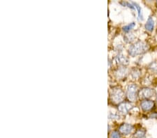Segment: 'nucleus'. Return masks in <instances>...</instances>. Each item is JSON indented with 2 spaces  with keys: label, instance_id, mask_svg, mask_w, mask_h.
I'll list each match as a JSON object with an SVG mask.
<instances>
[{
  "label": "nucleus",
  "instance_id": "obj_8",
  "mask_svg": "<svg viewBox=\"0 0 157 138\" xmlns=\"http://www.w3.org/2000/svg\"><path fill=\"white\" fill-rule=\"evenodd\" d=\"M116 61H117L119 64L127 65L128 64V59L122 54H119L118 56L116 57Z\"/></svg>",
  "mask_w": 157,
  "mask_h": 138
},
{
  "label": "nucleus",
  "instance_id": "obj_5",
  "mask_svg": "<svg viewBox=\"0 0 157 138\" xmlns=\"http://www.w3.org/2000/svg\"><path fill=\"white\" fill-rule=\"evenodd\" d=\"M132 106H133L132 104H131L130 103H127V102L121 103H120V105L118 106V110L121 114H126V113H128L129 110L131 109Z\"/></svg>",
  "mask_w": 157,
  "mask_h": 138
},
{
  "label": "nucleus",
  "instance_id": "obj_10",
  "mask_svg": "<svg viewBox=\"0 0 157 138\" xmlns=\"http://www.w3.org/2000/svg\"><path fill=\"white\" fill-rule=\"evenodd\" d=\"M116 74H117V77L118 78H124L127 75V70L126 69H124V68L123 69H120L118 70L117 72L116 73Z\"/></svg>",
  "mask_w": 157,
  "mask_h": 138
},
{
  "label": "nucleus",
  "instance_id": "obj_11",
  "mask_svg": "<svg viewBox=\"0 0 157 138\" xmlns=\"http://www.w3.org/2000/svg\"><path fill=\"white\" fill-rule=\"evenodd\" d=\"M145 130H138L136 131V132L134 135V137L135 138H144L145 136Z\"/></svg>",
  "mask_w": 157,
  "mask_h": 138
},
{
  "label": "nucleus",
  "instance_id": "obj_12",
  "mask_svg": "<svg viewBox=\"0 0 157 138\" xmlns=\"http://www.w3.org/2000/svg\"><path fill=\"white\" fill-rule=\"evenodd\" d=\"M135 22H131V23L128 24V25H126V26H124L123 27V30L124 32H128L129 31H130L131 29H132L134 27H135Z\"/></svg>",
  "mask_w": 157,
  "mask_h": 138
},
{
  "label": "nucleus",
  "instance_id": "obj_6",
  "mask_svg": "<svg viewBox=\"0 0 157 138\" xmlns=\"http://www.w3.org/2000/svg\"><path fill=\"white\" fill-rule=\"evenodd\" d=\"M140 105L144 111H149L154 107V103L152 100H145L141 103Z\"/></svg>",
  "mask_w": 157,
  "mask_h": 138
},
{
  "label": "nucleus",
  "instance_id": "obj_15",
  "mask_svg": "<svg viewBox=\"0 0 157 138\" xmlns=\"http://www.w3.org/2000/svg\"><path fill=\"white\" fill-rule=\"evenodd\" d=\"M110 138H120V133H119L118 131H113L110 134Z\"/></svg>",
  "mask_w": 157,
  "mask_h": 138
},
{
  "label": "nucleus",
  "instance_id": "obj_1",
  "mask_svg": "<svg viewBox=\"0 0 157 138\" xmlns=\"http://www.w3.org/2000/svg\"><path fill=\"white\" fill-rule=\"evenodd\" d=\"M148 49L149 46L147 44L144 42L138 41L130 47L129 54L132 57H134L136 56V55L145 53L147 50H148Z\"/></svg>",
  "mask_w": 157,
  "mask_h": 138
},
{
  "label": "nucleus",
  "instance_id": "obj_13",
  "mask_svg": "<svg viewBox=\"0 0 157 138\" xmlns=\"http://www.w3.org/2000/svg\"><path fill=\"white\" fill-rule=\"evenodd\" d=\"M132 4L133 5L134 7L137 9V10H138L139 19H140V20H143V15H142V10H141V8L140 7V6H139V5H138V4L135 3V2H132Z\"/></svg>",
  "mask_w": 157,
  "mask_h": 138
},
{
  "label": "nucleus",
  "instance_id": "obj_3",
  "mask_svg": "<svg viewBox=\"0 0 157 138\" xmlns=\"http://www.w3.org/2000/svg\"><path fill=\"white\" fill-rule=\"evenodd\" d=\"M126 95H127L128 99L130 100V101H135L136 99H137L138 96V87L134 84L128 85Z\"/></svg>",
  "mask_w": 157,
  "mask_h": 138
},
{
  "label": "nucleus",
  "instance_id": "obj_4",
  "mask_svg": "<svg viewBox=\"0 0 157 138\" xmlns=\"http://www.w3.org/2000/svg\"><path fill=\"white\" fill-rule=\"evenodd\" d=\"M155 95V91L150 88H143L139 91V96L140 99H147Z\"/></svg>",
  "mask_w": 157,
  "mask_h": 138
},
{
  "label": "nucleus",
  "instance_id": "obj_7",
  "mask_svg": "<svg viewBox=\"0 0 157 138\" xmlns=\"http://www.w3.org/2000/svg\"><path fill=\"white\" fill-rule=\"evenodd\" d=\"M133 129L132 125L128 124H124L120 127V132L123 135H128L131 133Z\"/></svg>",
  "mask_w": 157,
  "mask_h": 138
},
{
  "label": "nucleus",
  "instance_id": "obj_16",
  "mask_svg": "<svg viewBox=\"0 0 157 138\" xmlns=\"http://www.w3.org/2000/svg\"><path fill=\"white\" fill-rule=\"evenodd\" d=\"M121 4H123L124 6H127L128 7H129V8H131V9H134V8H135V7H134V6H133V4H129L128 2H121Z\"/></svg>",
  "mask_w": 157,
  "mask_h": 138
},
{
  "label": "nucleus",
  "instance_id": "obj_2",
  "mask_svg": "<svg viewBox=\"0 0 157 138\" xmlns=\"http://www.w3.org/2000/svg\"><path fill=\"white\" fill-rule=\"evenodd\" d=\"M110 97L113 102L115 103H121L124 100V94L123 91L120 88L115 87L113 88L112 91H111Z\"/></svg>",
  "mask_w": 157,
  "mask_h": 138
},
{
  "label": "nucleus",
  "instance_id": "obj_9",
  "mask_svg": "<svg viewBox=\"0 0 157 138\" xmlns=\"http://www.w3.org/2000/svg\"><path fill=\"white\" fill-rule=\"evenodd\" d=\"M154 21L151 17H149L147 21V23L145 24V28L149 32H151L154 29Z\"/></svg>",
  "mask_w": 157,
  "mask_h": 138
},
{
  "label": "nucleus",
  "instance_id": "obj_14",
  "mask_svg": "<svg viewBox=\"0 0 157 138\" xmlns=\"http://www.w3.org/2000/svg\"><path fill=\"white\" fill-rule=\"evenodd\" d=\"M134 38H135V36H133V34H129L126 35V36H125V39L127 42H131L133 41Z\"/></svg>",
  "mask_w": 157,
  "mask_h": 138
}]
</instances>
